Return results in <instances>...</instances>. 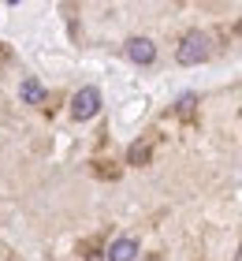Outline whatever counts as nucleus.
<instances>
[{"label": "nucleus", "instance_id": "nucleus-1", "mask_svg": "<svg viewBox=\"0 0 242 261\" xmlns=\"http://www.w3.org/2000/svg\"><path fill=\"white\" fill-rule=\"evenodd\" d=\"M205 56H209V38H205L201 30H190L183 41H179V49H175V60L179 64H201Z\"/></svg>", "mask_w": 242, "mask_h": 261}, {"label": "nucleus", "instance_id": "nucleus-2", "mask_svg": "<svg viewBox=\"0 0 242 261\" xmlns=\"http://www.w3.org/2000/svg\"><path fill=\"white\" fill-rule=\"evenodd\" d=\"M97 112H101V90H93V86L78 90L75 101H71V116L75 120H93Z\"/></svg>", "mask_w": 242, "mask_h": 261}, {"label": "nucleus", "instance_id": "nucleus-3", "mask_svg": "<svg viewBox=\"0 0 242 261\" xmlns=\"http://www.w3.org/2000/svg\"><path fill=\"white\" fill-rule=\"evenodd\" d=\"M127 56H130L135 64H153L156 49H153L149 38H130V41H127Z\"/></svg>", "mask_w": 242, "mask_h": 261}, {"label": "nucleus", "instance_id": "nucleus-4", "mask_svg": "<svg viewBox=\"0 0 242 261\" xmlns=\"http://www.w3.org/2000/svg\"><path fill=\"white\" fill-rule=\"evenodd\" d=\"M138 257V243L135 239H116L108 246V261H135Z\"/></svg>", "mask_w": 242, "mask_h": 261}, {"label": "nucleus", "instance_id": "nucleus-5", "mask_svg": "<svg viewBox=\"0 0 242 261\" xmlns=\"http://www.w3.org/2000/svg\"><path fill=\"white\" fill-rule=\"evenodd\" d=\"M19 93H22V101H26V105H41V101H45V86H41L38 79H26Z\"/></svg>", "mask_w": 242, "mask_h": 261}, {"label": "nucleus", "instance_id": "nucleus-6", "mask_svg": "<svg viewBox=\"0 0 242 261\" xmlns=\"http://www.w3.org/2000/svg\"><path fill=\"white\" fill-rule=\"evenodd\" d=\"M145 157H149V146H145V142H135V146H130V164H142Z\"/></svg>", "mask_w": 242, "mask_h": 261}, {"label": "nucleus", "instance_id": "nucleus-7", "mask_svg": "<svg viewBox=\"0 0 242 261\" xmlns=\"http://www.w3.org/2000/svg\"><path fill=\"white\" fill-rule=\"evenodd\" d=\"M235 261H242V250H238V254H235Z\"/></svg>", "mask_w": 242, "mask_h": 261}]
</instances>
